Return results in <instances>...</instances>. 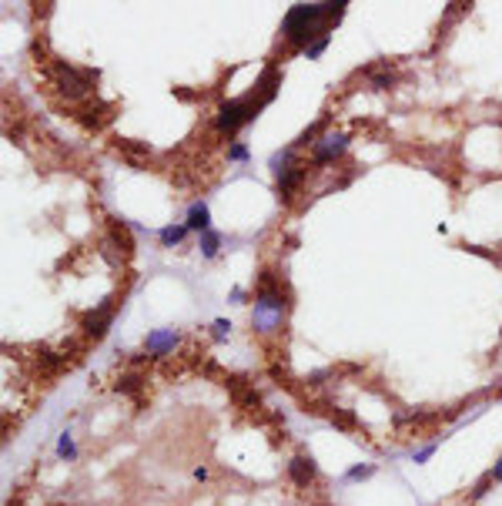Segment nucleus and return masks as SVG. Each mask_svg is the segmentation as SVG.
Here are the masks:
<instances>
[{
    "label": "nucleus",
    "instance_id": "9b49d317",
    "mask_svg": "<svg viewBox=\"0 0 502 506\" xmlns=\"http://www.w3.org/2000/svg\"><path fill=\"white\" fill-rule=\"evenodd\" d=\"M188 225H168V228H161L158 231V238H161V245L164 248H175V245H181L185 242V235H188Z\"/></svg>",
    "mask_w": 502,
    "mask_h": 506
},
{
    "label": "nucleus",
    "instance_id": "f257e3e1",
    "mask_svg": "<svg viewBox=\"0 0 502 506\" xmlns=\"http://www.w3.org/2000/svg\"><path fill=\"white\" fill-rule=\"evenodd\" d=\"M345 7H349V4H295L282 21L285 41H288L292 47H305L308 51V44H315L318 37L325 34L322 31V24L342 17Z\"/></svg>",
    "mask_w": 502,
    "mask_h": 506
},
{
    "label": "nucleus",
    "instance_id": "dca6fc26",
    "mask_svg": "<svg viewBox=\"0 0 502 506\" xmlns=\"http://www.w3.org/2000/svg\"><path fill=\"white\" fill-rule=\"evenodd\" d=\"M375 473V466H352L349 470V480H369Z\"/></svg>",
    "mask_w": 502,
    "mask_h": 506
},
{
    "label": "nucleus",
    "instance_id": "39448f33",
    "mask_svg": "<svg viewBox=\"0 0 502 506\" xmlns=\"http://www.w3.org/2000/svg\"><path fill=\"white\" fill-rule=\"evenodd\" d=\"M345 148H349V138H345V134H322V138L312 144V161H315V165H328V161L342 158Z\"/></svg>",
    "mask_w": 502,
    "mask_h": 506
},
{
    "label": "nucleus",
    "instance_id": "f03ea898",
    "mask_svg": "<svg viewBox=\"0 0 502 506\" xmlns=\"http://www.w3.org/2000/svg\"><path fill=\"white\" fill-rule=\"evenodd\" d=\"M285 312H288V302H285L282 288H275L272 282V272H265L262 275V292H258V298H255V329L258 332H278L285 322Z\"/></svg>",
    "mask_w": 502,
    "mask_h": 506
},
{
    "label": "nucleus",
    "instance_id": "ddd939ff",
    "mask_svg": "<svg viewBox=\"0 0 502 506\" xmlns=\"http://www.w3.org/2000/svg\"><path fill=\"white\" fill-rule=\"evenodd\" d=\"M57 456H61V460H74L77 456V446H74V436H71V432H61V440H57Z\"/></svg>",
    "mask_w": 502,
    "mask_h": 506
},
{
    "label": "nucleus",
    "instance_id": "0eeeda50",
    "mask_svg": "<svg viewBox=\"0 0 502 506\" xmlns=\"http://www.w3.org/2000/svg\"><path fill=\"white\" fill-rule=\"evenodd\" d=\"M111 319H114V305H111V302H104L98 312H88L81 325H84V332H88L91 339H101V335L111 329Z\"/></svg>",
    "mask_w": 502,
    "mask_h": 506
},
{
    "label": "nucleus",
    "instance_id": "aec40b11",
    "mask_svg": "<svg viewBox=\"0 0 502 506\" xmlns=\"http://www.w3.org/2000/svg\"><path fill=\"white\" fill-rule=\"evenodd\" d=\"M432 452H436V442H432V446H422V450L415 452V462H426L429 456H432Z\"/></svg>",
    "mask_w": 502,
    "mask_h": 506
},
{
    "label": "nucleus",
    "instance_id": "6e6552de",
    "mask_svg": "<svg viewBox=\"0 0 502 506\" xmlns=\"http://www.w3.org/2000/svg\"><path fill=\"white\" fill-rule=\"evenodd\" d=\"M315 460L312 456H295V460L288 462V480L295 486H308L312 480H315Z\"/></svg>",
    "mask_w": 502,
    "mask_h": 506
},
{
    "label": "nucleus",
    "instance_id": "a211bd4d",
    "mask_svg": "<svg viewBox=\"0 0 502 506\" xmlns=\"http://www.w3.org/2000/svg\"><path fill=\"white\" fill-rule=\"evenodd\" d=\"M389 84H392V74H372V88H389Z\"/></svg>",
    "mask_w": 502,
    "mask_h": 506
},
{
    "label": "nucleus",
    "instance_id": "7ed1b4c3",
    "mask_svg": "<svg viewBox=\"0 0 502 506\" xmlns=\"http://www.w3.org/2000/svg\"><path fill=\"white\" fill-rule=\"evenodd\" d=\"M265 104H268V101H265V98H255V91H251L248 98L225 101V104L218 108V118H215V124H218V131L235 134L241 124L255 121V118H258V111H262Z\"/></svg>",
    "mask_w": 502,
    "mask_h": 506
},
{
    "label": "nucleus",
    "instance_id": "423d86ee",
    "mask_svg": "<svg viewBox=\"0 0 502 506\" xmlns=\"http://www.w3.org/2000/svg\"><path fill=\"white\" fill-rule=\"evenodd\" d=\"M181 342V332L178 329H154L148 339H144V349L154 355V359H161V355L175 353V345Z\"/></svg>",
    "mask_w": 502,
    "mask_h": 506
},
{
    "label": "nucleus",
    "instance_id": "412c9836",
    "mask_svg": "<svg viewBox=\"0 0 502 506\" xmlns=\"http://www.w3.org/2000/svg\"><path fill=\"white\" fill-rule=\"evenodd\" d=\"M492 480H496V483H502V456H499V462L492 466Z\"/></svg>",
    "mask_w": 502,
    "mask_h": 506
},
{
    "label": "nucleus",
    "instance_id": "6ab92c4d",
    "mask_svg": "<svg viewBox=\"0 0 502 506\" xmlns=\"http://www.w3.org/2000/svg\"><path fill=\"white\" fill-rule=\"evenodd\" d=\"M228 332H231V322H225V319L215 322V339H225Z\"/></svg>",
    "mask_w": 502,
    "mask_h": 506
},
{
    "label": "nucleus",
    "instance_id": "4be33fe9",
    "mask_svg": "<svg viewBox=\"0 0 502 506\" xmlns=\"http://www.w3.org/2000/svg\"><path fill=\"white\" fill-rule=\"evenodd\" d=\"M195 480H201V483L208 480V470H205V466H198V470H195Z\"/></svg>",
    "mask_w": 502,
    "mask_h": 506
},
{
    "label": "nucleus",
    "instance_id": "4468645a",
    "mask_svg": "<svg viewBox=\"0 0 502 506\" xmlns=\"http://www.w3.org/2000/svg\"><path fill=\"white\" fill-rule=\"evenodd\" d=\"M141 383H144L141 375H121V379H118V393H131V396H134V393L141 389Z\"/></svg>",
    "mask_w": 502,
    "mask_h": 506
},
{
    "label": "nucleus",
    "instance_id": "f3484780",
    "mask_svg": "<svg viewBox=\"0 0 502 506\" xmlns=\"http://www.w3.org/2000/svg\"><path fill=\"white\" fill-rule=\"evenodd\" d=\"M228 158H231V161H248V148H245V144H231Z\"/></svg>",
    "mask_w": 502,
    "mask_h": 506
},
{
    "label": "nucleus",
    "instance_id": "f8f14e48",
    "mask_svg": "<svg viewBox=\"0 0 502 506\" xmlns=\"http://www.w3.org/2000/svg\"><path fill=\"white\" fill-rule=\"evenodd\" d=\"M218 248H221V235H218V231H215V228L201 231V255H205V258H215Z\"/></svg>",
    "mask_w": 502,
    "mask_h": 506
},
{
    "label": "nucleus",
    "instance_id": "20e7f679",
    "mask_svg": "<svg viewBox=\"0 0 502 506\" xmlns=\"http://www.w3.org/2000/svg\"><path fill=\"white\" fill-rule=\"evenodd\" d=\"M98 74H91V71H77V67H71L67 61H57L54 67V81L57 88L64 91L67 98H84L91 91V81H94Z\"/></svg>",
    "mask_w": 502,
    "mask_h": 506
},
{
    "label": "nucleus",
    "instance_id": "1a4fd4ad",
    "mask_svg": "<svg viewBox=\"0 0 502 506\" xmlns=\"http://www.w3.org/2000/svg\"><path fill=\"white\" fill-rule=\"evenodd\" d=\"M305 175L308 171L302 165H288L282 175H278V195H282V198H292V191L305 181Z\"/></svg>",
    "mask_w": 502,
    "mask_h": 506
},
{
    "label": "nucleus",
    "instance_id": "2eb2a0df",
    "mask_svg": "<svg viewBox=\"0 0 502 506\" xmlns=\"http://www.w3.org/2000/svg\"><path fill=\"white\" fill-rule=\"evenodd\" d=\"M328 41H332V34H322V37H318V41H315V44H308V51H305V54H308V61H315V57H322V51H325V47H328Z\"/></svg>",
    "mask_w": 502,
    "mask_h": 506
},
{
    "label": "nucleus",
    "instance_id": "9d476101",
    "mask_svg": "<svg viewBox=\"0 0 502 506\" xmlns=\"http://www.w3.org/2000/svg\"><path fill=\"white\" fill-rule=\"evenodd\" d=\"M185 225H188L191 231H198V235L211 228V211H208L205 201H195V205L188 208V221H185Z\"/></svg>",
    "mask_w": 502,
    "mask_h": 506
}]
</instances>
